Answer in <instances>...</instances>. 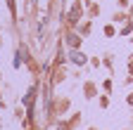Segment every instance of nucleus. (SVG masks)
Segmentation results:
<instances>
[{
    "label": "nucleus",
    "mask_w": 133,
    "mask_h": 130,
    "mask_svg": "<svg viewBox=\"0 0 133 130\" xmlns=\"http://www.w3.org/2000/svg\"><path fill=\"white\" fill-rule=\"evenodd\" d=\"M33 92H36V90H29V95H26V97H24V102H26V104H29V102H31V100H33Z\"/></svg>",
    "instance_id": "2"
},
{
    "label": "nucleus",
    "mask_w": 133,
    "mask_h": 130,
    "mask_svg": "<svg viewBox=\"0 0 133 130\" xmlns=\"http://www.w3.org/2000/svg\"><path fill=\"white\" fill-rule=\"evenodd\" d=\"M71 59H74L76 64H83V62H86V59H83V55H78V52H74V55H71Z\"/></svg>",
    "instance_id": "1"
}]
</instances>
